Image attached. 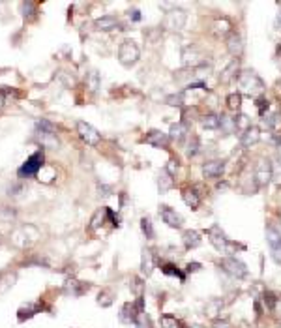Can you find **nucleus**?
I'll list each match as a JSON object with an SVG mask.
<instances>
[{"instance_id":"nucleus-10","label":"nucleus","mask_w":281,"mask_h":328,"mask_svg":"<svg viewBox=\"0 0 281 328\" xmlns=\"http://www.w3.org/2000/svg\"><path fill=\"white\" fill-rule=\"evenodd\" d=\"M169 141H171V137L167 134H163V132H159V130H152V132H148V135L145 137V143L156 146V148H167Z\"/></svg>"},{"instance_id":"nucleus-23","label":"nucleus","mask_w":281,"mask_h":328,"mask_svg":"<svg viewBox=\"0 0 281 328\" xmlns=\"http://www.w3.org/2000/svg\"><path fill=\"white\" fill-rule=\"evenodd\" d=\"M161 272H163L165 276H172V278H178L180 281L186 280V274H184V272H180V268L174 267V265H171V263L163 265V267H161Z\"/></svg>"},{"instance_id":"nucleus-40","label":"nucleus","mask_w":281,"mask_h":328,"mask_svg":"<svg viewBox=\"0 0 281 328\" xmlns=\"http://www.w3.org/2000/svg\"><path fill=\"white\" fill-rule=\"evenodd\" d=\"M201 270V265L199 263H189L187 267H186V272H199Z\"/></svg>"},{"instance_id":"nucleus-45","label":"nucleus","mask_w":281,"mask_h":328,"mask_svg":"<svg viewBox=\"0 0 281 328\" xmlns=\"http://www.w3.org/2000/svg\"><path fill=\"white\" fill-rule=\"evenodd\" d=\"M280 328H281V325H280Z\"/></svg>"},{"instance_id":"nucleus-28","label":"nucleus","mask_w":281,"mask_h":328,"mask_svg":"<svg viewBox=\"0 0 281 328\" xmlns=\"http://www.w3.org/2000/svg\"><path fill=\"white\" fill-rule=\"evenodd\" d=\"M141 231H143V234L147 236L148 240L154 238V225H152L150 218H141Z\"/></svg>"},{"instance_id":"nucleus-27","label":"nucleus","mask_w":281,"mask_h":328,"mask_svg":"<svg viewBox=\"0 0 281 328\" xmlns=\"http://www.w3.org/2000/svg\"><path fill=\"white\" fill-rule=\"evenodd\" d=\"M227 105H229V109L238 111L242 107V94H238V92L229 94V96H227Z\"/></svg>"},{"instance_id":"nucleus-6","label":"nucleus","mask_w":281,"mask_h":328,"mask_svg":"<svg viewBox=\"0 0 281 328\" xmlns=\"http://www.w3.org/2000/svg\"><path fill=\"white\" fill-rule=\"evenodd\" d=\"M220 267L229 274L232 278H245L247 276V267H245V263H242L240 259H236V257H225V259H221L220 261Z\"/></svg>"},{"instance_id":"nucleus-12","label":"nucleus","mask_w":281,"mask_h":328,"mask_svg":"<svg viewBox=\"0 0 281 328\" xmlns=\"http://www.w3.org/2000/svg\"><path fill=\"white\" fill-rule=\"evenodd\" d=\"M186 12L182 10H174L167 15V19H165V26L167 28H171V30H182L184 24H186Z\"/></svg>"},{"instance_id":"nucleus-1","label":"nucleus","mask_w":281,"mask_h":328,"mask_svg":"<svg viewBox=\"0 0 281 328\" xmlns=\"http://www.w3.org/2000/svg\"><path fill=\"white\" fill-rule=\"evenodd\" d=\"M238 83H240L242 92L249 94V96H259V94H262V90H264L262 79L253 72H244L238 77Z\"/></svg>"},{"instance_id":"nucleus-31","label":"nucleus","mask_w":281,"mask_h":328,"mask_svg":"<svg viewBox=\"0 0 281 328\" xmlns=\"http://www.w3.org/2000/svg\"><path fill=\"white\" fill-rule=\"evenodd\" d=\"M167 105H172V107H178L184 103V92H178V94H172V96H167Z\"/></svg>"},{"instance_id":"nucleus-42","label":"nucleus","mask_w":281,"mask_h":328,"mask_svg":"<svg viewBox=\"0 0 281 328\" xmlns=\"http://www.w3.org/2000/svg\"><path fill=\"white\" fill-rule=\"evenodd\" d=\"M167 173H169V174H174V173H176V163H174V161H169V165H167Z\"/></svg>"},{"instance_id":"nucleus-15","label":"nucleus","mask_w":281,"mask_h":328,"mask_svg":"<svg viewBox=\"0 0 281 328\" xmlns=\"http://www.w3.org/2000/svg\"><path fill=\"white\" fill-rule=\"evenodd\" d=\"M94 24H96V28H98V30L111 32V30H114V28L118 26V19H116L114 15H103V17H99Z\"/></svg>"},{"instance_id":"nucleus-36","label":"nucleus","mask_w":281,"mask_h":328,"mask_svg":"<svg viewBox=\"0 0 281 328\" xmlns=\"http://www.w3.org/2000/svg\"><path fill=\"white\" fill-rule=\"evenodd\" d=\"M98 304L103 306V308H107V306L112 304V300H111V294L109 292H99L98 296Z\"/></svg>"},{"instance_id":"nucleus-19","label":"nucleus","mask_w":281,"mask_h":328,"mask_svg":"<svg viewBox=\"0 0 281 328\" xmlns=\"http://www.w3.org/2000/svg\"><path fill=\"white\" fill-rule=\"evenodd\" d=\"M154 270V255L150 250H143V257H141V272L145 276H150Z\"/></svg>"},{"instance_id":"nucleus-24","label":"nucleus","mask_w":281,"mask_h":328,"mask_svg":"<svg viewBox=\"0 0 281 328\" xmlns=\"http://www.w3.org/2000/svg\"><path fill=\"white\" fill-rule=\"evenodd\" d=\"M201 124H203L206 130H216V128H220V116H218V115H214V113L205 115V116L201 118Z\"/></svg>"},{"instance_id":"nucleus-37","label":"nucleus","mask_w":281,"mask_h":328,"mask_svg":"<svg viewBox=\"0 0 281 328\" xmlns=\"http://www.w3.org/2000/svg\"><path fill=\"white\" fill-rule=\"evenodd\" d=\"M13 281H15V274H10V272H8V274H6V280L0 281V283H4V285L0 287V292H4L10 285H13Z\"/></svg>"},{"instance_id":"nucleus-39","label":"nucleus","mask_w":281,"mask_h":328,"mask_svg":"<svg viewBox=\"0 0 281 328\" xmlns=\"http://www.w3.org/2000/svg\"><path fill=\"white\" fill-rule=\"evenodd\" d=\"M98 88V73L92 72L90 73V90H96Z\"/></svg>"},{"instance_id":"nucleus-33","label":"nucleus","mask_w":281,"mask_h":328,"mask_svg":"<svg viewBox=\"0 0 281 328\" xmlns=\"http://www.w3.org/2000/svg\"><path fill=\"white\" fill-rule=\"evenodd\" d=\"M197 152H199V139L197 137H191V141H189V145H187V156L189 158H193V156H197Z\"/></svg>"},{"instance_id":"nucleus-21","label":"nucleus","mask_w":281,"mask_h":328,"mask_svg":"<svg viewBox=\"0 0 281 328\" xmlns=\"http://www.w3.org/2000/svg\"><path fill=\"white\" fill-rule=\"evenodd\" d=\"M135 315H137V304L128 302V304L122 306V313H120V321L122 323H133Z\"/></svg>"},{"instance_id":"nucleus-2","label":"nucleus","mask_w":281,"mask_h":328,"mask_svg":"<svg viewBox=\"0 0 281 328\" xmlns=\"http://www.w3.org/2000/svg\"><path fill=\"white\" fill-rule=\"evenodd\" d=\"M266 244H268L270 255L274 259V263L281 265V231L272 223L266 225Z\"/></svg>"},{"instance_id":"nucleus-34","label":"nucleus","mask_w":281,"mask_h":328,"mask_svg":"<svg viewBox=\"0 0 281 328\" xmlns=\"http://www.w3.org/2000/svg\"><path fill=\"white\" fill-rule=\"evenodd\" d=\"M143 287H145V285H143V281L139 280V278H131V291L137 294V298L143 296Z\"/></svg>"},{"instance_id":"nucleus-4","label":"nucleus","mask_w":281,"mask_h":328,"mask_svg":"<svg viewBox=\"0 0 281 328\" xmlns=\"http://www.w3.org/2000/svg\"><path fill=\"white\" fill-rule=\"evenodd\" d=\"M139 57H141V51H139L133 39H124L120 43V47H118V60H120V64L133 66L135 62L139 60Z\"/></svg>"},{"instance_id":"nucleus-16","label":"nucleus","mask_w":281,"mask_h":328,"mask_svg":"<svg viewBox=\"0 0 281 328\" xmlns=\"http://www.w3.org/2000/svg\"><path fill=\"white\" fill-rule=\"evenodd\" d=\"M182 199L189 208H197L201 205V195L197 193L195 188H186L182 192Z\"/></svg>"},{"instance_id":"nucleus-13","label":"nucleus","mask_w":281,"mask_h":328,"mask_svg":"<svg viewBox=\"0 0 281 328\" xmlns=\"http://www.w3.org/2000/svg\"><path fill=\"white\" fill-rule=\"evenodd\" d=\"M227 51L231 53L232 57H240L242 55L244 43H242V36L240 34H236V32L229 34V38H227Z\"/></svg>"},{"instance_id":"nucleus-25","label":"nucleus","mask_w":281,"mask_h":328,"mask_svg":"<svg viewBox=\"0 0 281 328\" xmlns=\"http://www.w3.org/2000/svg\"><path fill=\"white\" fill-rule=\"evenodd\" d=\"M159 323H161V328H180V321L174 315H171V313L161 315Z\"/></svg>"},{"instance_id":"nucleus-11","label":"nucleus","mask_w":281,"mask_h":328,"mask_svg":"<svg viewBox=\"0 0 281 328\" xmlns=\"http://www.w3.org/2000/svg\"><path fill=\"white\" fill-rule=\"evenodd\" d=\"M223 171H225V161L212 159V161H206L203 165V176L205 178H218V176H221Z\"/></svg>"},{"instance_id":"nucleus-14","label":"nucleus","mask_w":281,"mask_h":328,"mask_svg":"<svg viewBox=\"0 0 281 328\" xmlns=\"http://www.w3.org/2000/svg\"><path fill=\"white\" fill-rule=\"evenodd\" d=\"M182 240H184V246H186L187 250H195V248H199V246L203 244L201 232L193 231V229H187V231H184Z\"/></svg>"},{"instance_id":"nucleus-20","label":"nucleus","mask_w":281,"mask_h":328,"mask_svg":"<svg viewBox=\"0 0 281 328\" xmlns=\"http://www.w3.org/2000/svg\"><path fill=\"white\" fill-rule=\"evenodd\" d=\"M186 135H187V126H186L184 122H176V124H172L171 126V134H169V137H171L172 141L180 143V141L186 139Z\"/></svg>"},{"instance_id":"nucleus-38","label":"nucleus","mask_w":281,"mask_h":328,"mask_svg":"<svg viewBox=\"0 0 281 328\" xmlns=\"http://www.w3.org/2000/svg\"><path fill=\"white\" fill-rule=\"evenodd\" d=\"M272 169H274V178H276V182L281 184V158L276 159V165H272Z\"/></svg>"},{"instance_id":"nucleus-43","label":"nucleus","mask_w":281,"mask_h":328,"mask_svg":"<svg viewBox=\"0 0 281 328\" xmlns=\"http://www.w3.org/2000/svg\"><path fill=\"white\" fill-rule=\"evenodd\" d=\"M274 26H276L278 30H281V12L276 15V23H274Z\"/></svg>"},{"instance_id":"nucleus-17","label":"nucleus","mask_w":281,"mask_h":328,"mask_svg":"<svg viewBox=\"0 0 281 328\" xmlns=\"http://www.w3.org/2000/svg\"><path fill=\"white\" fill-rule=\"evenodd\" d=\"M259 139H261V132H259V128H255V126H249L244 134H242L240 143H242V146H251V145H255Z\"/></svg>"},{"instance_id":"nucleus-5","label":"nucleus","mask_w":281,"mask_h":328,"mask_svg":"<svg viewBox=\"0 0 281 328\" xmlns=\"http://www.w3.org/2000/svg\"><path fill=\"white\" fill-rule=\"evenodd\" d=\"M43 159H45V154H43V150H37L34 152L30 158L26 159L25 163L19 167V176H23V178H28V176H34L37 174V171L43 167Z\"/></svg>"},{"instance_id":"nucleus-30","label":"nucleus","mask_w":281,"mask_h":328,"mask_svg":"<svg viewBox=\"0 0 281 328\" xmlns=\"http://www.w3.org/2000/svg\"><path fill=\"white\" fill-rule=\"evenodd\" d=\"M262 300H264V306H266V309L268 311H274V308L278 304V298H276V294L274 292L266 291L264 292V296H262Z\"/></svg>"},{"instance_id":"nucleus-22","label":"nucleus","mask_w":281,"mask_h":328,"mask_svg":"<svg viewBox=\"0 0 281 328\" xmlns=\"http://www.w3.org/2000/svg\"><path fill=\"white\" fill-rule=\"evenodd\" d=\"M172 174H169L167 171H163L161 174H159V180H158V188L161 193H165V192H169L172 188V184H174V180L171 178Z\"/></svg>"},{"instance_id":"nucleus-9","label":"nucleus","mask_w":281,"mask_h":328,"mask_svg":"<svg viewBox=\"0 0 281 328\" xmlns=\"http://www.w3.org/2000/svg\"><path fill=\"white\" fill-rule=\"evenodd\" d=\"M159 216L163 219V223H167L172 229H180V227H182V218H180L171 207H167V205L159 207Z\"/></svg>"},{"instance_id":"nucleus-32","label":"nucleus","mask_w":281,"mask_h":328,"mask_svg":"<svg viewBox=\"0 0 281 328\" xmlns=\"http://www.w3.org/2000/svg\"><path fill=\"white\" fill-rule=\"evenodd\" d=\"M234 126H236V130H247L249 126H251V122L247 120V116L245 115H240V116H236L234 118Z\"/></svg>"},{"instance_id":"nucleus-18","label":"nucleus","mask_w":281,"mask_h":328,"mask_svg":"<svg viewBox=\"0 0 281 328\" xmlns=\"http://www.w3.org/2000/svg\"><path fill=\"white\" fill-rule=\"evenodd\" d=\"M238 70H240V62L238 60H232L223 72H221V75H220V81L221 83H231L232 79L238 75Z\"/></svg>"},{"instance_id":"nucleus-44","label":"nucleus","mask_w":281,"mask_h":328,"mask_svg":"<svg viewBox=\"0 0 281 328\" xmlns=\"http://www.w3.org/2000/svg\"><path fill=\"white\" fill-rule=\"evenodd\" d=\"M2 101H4V99H2V96H0V105H2Z\"/></svg>"},{"instance_id":"nucleus-7","label":"nucleus","mask_w":281,"mask_h":328,"mask_svg":"<svg viewBox=\"0 0 281 328\" xmlns=\"http://www.w3.org/2000/svg\"><path fill=\"white\" fill-rule=\"evenodd\" d=\"M77 134L79 137L85 141L86 145L90 146H96L101 141V135L98 134V130L96 128H92L90 124H86V122H77Z\"/></svg>"},{"instance_id":"nucleus-26","label":"nucleus","mask_w":281,"mask_h":328,"mask_svg":"<svg viewBox=\"0 0 281 328\" xmlns=\"http://www.w3.org/2000/svg\"><path fill=\"white\" fill-rule=\"evenodd\" d=\"M220 128L225 132V135L232 134V132L236 130V126H234V118H231V116H223V115H221L220 116Z\"/></svg>"},{"instance_id":"nucleus-8","label":"nucleus","mask_w":281,"mask_h":328,"mask_svg":"<svg viewBox=\"0 0 281 328\" xmlns=\"http://www.w3.org/2000/svg\"><path fill=\"white\" fill-rule=\"evenodd\" d=\"M255 178H257V182L261 184V186H268L270 180L274 178V169H272V163H270V159H261V161L257 163Z\"/></svg>"},{"instance_id":"nucleus-41","label":"nucleus","mask_w":281,"mask_h":328,"mask_svg":"<svg viewBox=\"0 0 281 328\" xmlns=\"http://www.w3.org/2000/svg\"><path fill=\"white\" fill-rule=\"evenodd\" d=\"M130 19H131V21H141V13H139V10L130 12Z\"/></svg>"},{"instance_id":"nucleus-29","label":"nucleus","mask_w":281,"mask_h":328,"mask_svg":"<svg viewBox=\"0 0 281 328\" xmlns=\"http://www.w3.org/2000/svg\"><path fill=\"white\" fill-rule=\"evenodd\" d=\"M105 216H107V210L103 208V210H98L96 214H94V218H92V223H90V229L94 231V229H98L99 225L103 223V219H105Z\"/></svg>"},{"instance_id":"nucleus-35","label":"nucleus","mask_w":281,"mask_h":328,"mask_svg":"<svg viewBox=\"0 0 281 328\" xmlns=\"http://www.w3.org/2000/svg\"><path fill=\"white\" fill-rule=\"evenodd\" d=\"M257 107H259V115L261 116H266V111H268V101L264 97H259L257 99Z\"/></svg>"},{"instance_id":"nucleus-3","label":"nucleus","mask_w":281,"mask_h":328,"mask_svg":"<svg viewBox=\"0 0 281 328\" xmlns=\"http://www.w3.org/2000/svg\"><path fill=\"white\" fill-rule=\"evenodd\" d=\"M206 236H208V240L212 242V246H214L218 251H221V253H231L232 248H234V244L225 236V232L221 231L220 225L210 227L206 231Z\"/></svg>"}]
</instances>
